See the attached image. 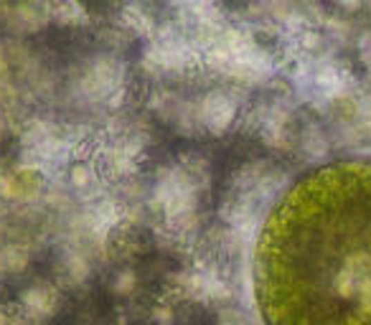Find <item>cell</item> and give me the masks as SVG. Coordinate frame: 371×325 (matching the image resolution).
<instances>
[{"instance_id":"cell-1","label":"cell","mask_w":371,"mask_h":325,"mask_svg":"<svg viewBox=\"0 0 371 325\" xmlns=\"http://www.w3.org/2000/svg\"><path fill=\"white\" fill-rule=\"evenodd\" d=\"M265 297L272 325H371V160L325 166L285 196Z\"/></svg>"},{"instance_id":"cell-2","label":"cell","mask_w":371,"mask_h":325,"mask_svg":"<svg viewBox=\"0 0 371 325\" xmlns=\"http://www.w3.org/2000/svg\"><path fill=\"white\" fill-rule=\"evenodd\" d=\"M234 102H231L229 97L224 95H211L209 99L204 102V122L211 127L213 132H221V130H227L231 125V119H234Z\"/></svg>"}]
</instances>
